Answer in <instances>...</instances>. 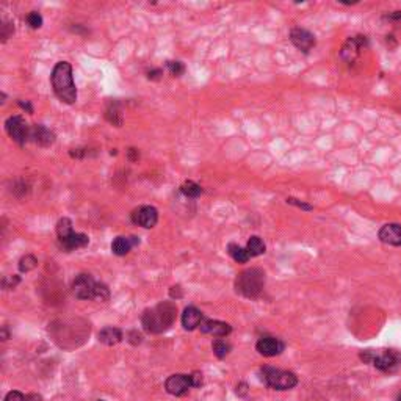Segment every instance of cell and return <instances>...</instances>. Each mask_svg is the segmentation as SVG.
Instances as JSON below:
<instances>
[{"label":"cell","mask_w":401,"mask_h":401,"mask_svg":"<svg viewBox=\"0 0 401 401\" xmlns=\"http://www.w3.org/2000/svg\"><path fill=\"white\" fill-rule=\"evenodd\" d=\"M290 41L293 43V46L297 47L298 50H301L303 54H309L315 44H316V41H315V36L306 30V29H293L290 32Z\"/></svg>","instance_id":"11"},{"label":"cell","mask_w":401,"mask_h":401,"mask_svg":"<svg viewBox=\"0 0 401 401\" xmlns=\"http://www.w3.org/2000/svg\"><path fill=\"white\" fill-rule=\"evenodd\" d=\"M367 44H368V41H367L365 36H362V35L353 36V38H350L346 41L345 46L342 47L340 55H342V58L346 63H354L357 60V57L361 55V52L367 47Z\"/></svg>","instance_id":"9"},{"label":"cell","mask_w":401,"mask_h":401,"mask_svg":"<svg viewBox=\"0 0 401 401\" xmlns=\"http://www.w3.org/2000/svg\"><path fill=\"white\" fill-rule=\"evenodd\" d=\"M97 290V282L90 274H78L72 281V293L78 300H94Z\"/></svg>","instance_id":"7"},{"label":"cell","mask_w":401,"mask_h":401,"mask_svg":"<svg viewBox=\"0 0 401 401\" xmlns=\"http://www.w3.org/2000/svg\"><path fill=\"white\" fill-rule=\"evenodd\" d=\"M361 359L365 364H373L378 370L392 373L401 364V354L395 350H367L361 353Z\"/></svg>","instance_id":"4"},{"label":"cell","mask_w":401,"mask_h":401,"mask_svg":"<svg viewBox=\"0 0 401 401\" xmlns=\"http://www.w3.org/2000/svg\"><path fill=\"white\" fill-rule=\"evenodd\" d=\"M72 232V221L69 218H61L57 224V234H58V238H63L69 235Z\"/></svg>","instance_id":"24"},{"label":"cell","mask_w":401,"mask_h":401,"mask_svg":"<svg viewBox=\"0 0 401 401\" xmlns=\"http://www.w3.org/2000/svg\"><path fill=\"white\" fill-rule=\"evenodd\" d=\"M396 401H401V395H399V396H398V399H396Z\"/></svg>","instance_id":"37"},{"label":"cell","mask_w":401,"mask_h":401,"mask_svg":"<svg viewBox=\"0 0 401 401\" xmlns=\"http://www.w3.org/2000/svg\"><path fill=\"white\" fill-rule=\"evenodd\" d=\"M13 33H14V27H13V24L5 22V24L2 25V43H5V41H7Z\"/></svg>","instance_id":"31"},{"label":"cell","mask_w":401,"mask_h":401,"mask_svg":"<svg viewBox=\"0 0 401 401\" xmlns=\"http://www.w3.org/2000/svg\"><path fill=\"white\" fill-rule=\"evenodd\" d=\"M204 322V316H202V312L198 310L196 307L190 306L183 310L182 313V326L183 329L186 331H193L196 329L198 326H201V323Z\"/></svg>","instance_id":"16"},{"label":"cell","mask_w":401,"mask_h":401,"mask_svg":"<svg viewBox=\"0 0 401 401\" xmlns=\"http://www.w3.org/2000/svg\"><path fill=\"white\" fill-rule=\"evenodd\" d=\"M105 118H107V121L110 124L116 125V127H121V125H122V110H121L119 102L112 100L109 103L107 110H105Z\"/></svg>","instance_id":"20"},{"label":"cell","mask_w":401,"mask_h":401,"mask_svg":"<svg viewBox=\"0 0 401 401\" xmlns=\"http://www.w3.org/2000/svg\"><path fill=\"white\" fill-rule=\"evenodd\" d=\"M5 129H7L8 135L20 146H24L30 140V129L32 127H29V124L24 121L22 116L16 115V116L8 118L5 122Z\"/></svg>","instance_id":"6"},{"label":"cell","mask_w":401,"mask_h":401,"mask_svg":"<svg viewBox=\"0 0 401 401\" xmlns=\"http://www.w3.org/2000/svg\"><path fill=\"white\" fill-rule=\"evenodd\" d=\"M60 245L65 248L66 251H74V249H78V248H83L90 243V238L85 235V234H78V232H71L69 235L63 237V238H58Z\"/></svg>","instance_id":"17"},{"label":"cell","mask_w":401,"mask_h":401,"mask_svg":"<svg viewBox=\"0 0 401 401\" xmlns=\"http://www.w3.org/2000/svg\"><path fill=\"white\" fill-rule=\"evenodd\" d=\"M166 68L168 71L171 72V75L174 77H179L185 72V66L182 65L180 61H166Z\"/></svg>","instance_id":"27"},{"label":"cell","mask_w":401,"mask_h":401,"mask_svg":"<svg viewBox=\"0 0 401 401\" xmlns=\"http://www.w3.org/2000/svg\"><path fill=\"white\" fill-rule=\"evenodd\" d=\"M180 192L182 195H185L186 198H198L202 195V188L201 185H198L196 182L193 180H186L183 182V185L180 186Z\"/></svg>","instance_id":"23"},{"label":"cell","mask_w":401,"mask_h":401,"mask_svg":"<svg viewBox=\"0 0 401 401\" xmlns=\"http://www.w3.org/2000/svg\"><path fill=\"white\" fill-rule=\"evenodd\" d=\"M262 381L276 390H288L293 389L298 384V378L291 371L273 368V367H263L262 368Z\"/></svg>","instance_id":"5"},{"label":"cell","mask_w":401,"mask_h":401,"mask_svg":"<svg viewBox=\"0 0 401 401\" xmlns=\"http://www.w3.org/2000/svg\"><path fill=\"white\" fill-rule=\"evenodd\" d=\"M287 204L295 205V207H298V208H303V210H312V208H313L310 204H306V202H303V201H300V199H297V198H287Z\"/></svg>","instance_id":"30"},{"label":"cell","mask_w":401,"mask_h":401,"mask_svg":"<svg viewBox=\"0 0 401 401\" xmlns=\"http://www.w3.org/2000/svg\"><path fill=\"white\" fill-rule=\"evenodd\" d=\"M246 249H248V252L251 254V257H257V256H262V254H263L266 246H265V243H263V240H262L260 237L254 235V237H251V238L248 240Z\"/></svg>","instance_id":"22"},{"label":"cell","mask_w":401,"mask_h":401,"mask_svg":"<svg viewBox=\"0 0 401 401\" xmlns=\"http://www.w3.org/2000/svg\"><path fill=\"white\" fill-rule=\"evenodd\" d=\"M227 252L230 254V257L234 259L235 262H238V263H246L251 259V254L248 252V249L242 248V246H238L235 243H230L227 246Z\"/></svg>","instance_id":"21"},{"label":"cell","mask_w":401,"mask_h":401,"mask_svg":"<svg viewBox=\"0 0 401 401\" xmlns=\"http://www.w3.org/2000/svg\"><path fill=\"white\" fill-rule=\"evenodd\" d=\"M52 88L55 96L65 103H74L77 100V88L74 83V75H72V66L68 61H58L52 75Z\"/></svg>","instance_id":"1"},{"label":"cell","mask_w":401,"mask_h":401,"mask_svg":"<svg viewBox=\"0 0 401 401\" xmlns=\"http://www.w3.org/2000/svg\"><path fill=\"white\" fill-rule=\"evenodd\" d=\"M176 320V306L171 303H162L151 310H146L141 323L147 332L160 334L170 329Z\"/></svg>","instance_id":"2"},{"label":"cell","mask_w":401,"mask_h":401,"mask_svg":"<svg viewBox=\"0 0 401 401\" xmlns=\"http://www.w3.org/2000/svg\"><path fill=\"white\" fill-rule=\"evenodd\" d=\"M165 387H166L168 393H171V395H176V396L186 395L188 390L193 387L192 376L190 375H173L166 379Z\"/></svg>","instance_id":"10"},{"label":"cell","mask_w":401,"mask_h":401,"mask_svg":"<svg viewBox=\"0 0 401 401\" xmlns=\"http://www.w3.org/2000/svg\"><path fill=\"white\" fill-rule=\"evenodd\" d=\"M162 75H163L162 69H151V71H147V78H151V80H160Z\"/></svg>","instance_id":"33"},{"label":"cell","mask_w":401,"mask_h":401,"mask_svg":"<svg viewBox=\"0 0 401 401\" xmlns=\"http://www.w3.org/2000/svg\"><path fill=\"white\" fill-rule=\"evenodd\" d=\"M27 22L32 29H39L41 25H43V16H41L38 11H32L27 16Z\"/></svg>","instance_id":"28"},{"label":"cell","mask_w":401,"mask_h":401,"mask_svg":"<svg viewBox=\"0 0 401 401\" xmlns=\"http://www.w3.org/2000/svg\"><path fill=\"white\" fill-rule=\"evenodd\" d=\"M201 331L213 337H226L232 332V326L218 320H204L201 323Z\"/></svg>","instance_id":"15"},{"label":"cell","mask_w":401,"mask_h":401,"mask_svg":"<svg viewBox=\"0 0 401 401\" xmlns=\"http://www.w3.org/2000/svg\"><path fill=\"white\" fill-rule=\"evenodd\" d=\"M5 401H29V398L24 396L20 392H10V393L5 396Z\"/></svg>","instance_id":"32"},{"label":"cell","mask_w":401,"mask_h":401,"mask_svg":"<svg viewBox=\"0 0 401 401\" xmlns=\"http://www.w3.org/2000/svg\"><path fill=\"white\" fill-rule=\"evenodd\" d=\"M265 285V273L259 268H251L238 274L235 288L246 298H257Z\"/></svg>","instance_id":"3"},{"label":"cell","mask_w":401,"mask_h":401,"mask_svg":"<svg viewBox=\"0 0 401 401\" xmlns=\"http://www.w3.org/2000/svg\"><path fill=\"white\" fill-rule=\"evenodd\" d=\"M122 340V332L118 328H103L99 332V342H102L103 345H116Z\"/></svg>","instance_id":"19"},{"label":"cell","mask_w":401,"mask_h":401,"mask_svg":"<svg viewBox=\"0 0 401 401\" xmlns=\"http://www.w3.org/2000/svg\"><path fill=\"white\" fill-rule=\"evenodd\" d=\"M137 245H140V240L137 237H116L112 243V251L116 256H125Z\"/></svg>","instance_id":"18"},{"label":"cell","mask_w":401,"mask_h":401,"mask_svg":"<svg viewBox=\"0 0 401 401\" xmlns=\"http://www.w3.org/2000/svg\"><path fill=\"white\" fill-rule=\"evenodd\" d=\"M36 265H38V260L33 257V256H24L22 259L19 260V270L20 271H32L33 268H36Z\"/></svg>","instance_id":"26"},{"label":"cell","mask_w":401,"mask_h":401,"mask_svg":"<svg viewBox=\"0 0 401 401\" xmlns=\"http://www.w3.org/2000/svg\"><path fill=\"white\" fill-rule=\"evenodd\" d=\"M110 297V291L107 288V285H103V284H99L97 282V290H96V297L94 300L96 301H107Z\"/></svg>","instance_id":"29"},{"label":"cell","mask_w":401,"mask_h":401,"mask_svg":"<svg viewBox=\"0 0 401 401\" xmlns=\"http://www.w3.org/2000/svg\"><path fill=\"white\" fill-rule=\"evenodd\" d=\"M30 140L33 143H36L38 146H43V147H49L50 144L55 143V133L52 130H49L44 125H32L30 129Z\"/></svg>","instance_id":"14"},{"label":"cell","mask_w":401,"mask_h":401,"mask_svg":"<svg viewBox=\"0 0 401 401\" xmlns=\"http://www.w3.org/2000/svg\"><path fill=\"white\" fill-rule=\"evenodd\" d=\"M19 105H20V107H22L24 110H27L29 113H32V112H33V109H32V105H30V103H29L27 100H25V102H24V100H19Z\"/></svg>","instance_id":"36"},{"label":"cell","mask_w":401,"mask_h":401,"mask_svg":"<svg viewBox=\"0 0 401 401\" xmlns=\"http://www.w3.org/2000/svg\"><path fill=\"white\" fill-rule=\"evenodd\" d=\"M212 348H213V353L217 354V357H220V359L226 357L230 353V345L224 340H220V339L213 342Z\"/></svg>","instance_id":"25"},{"label":"cell","mask_w":401,"mask_h":401,"mask_svg":"<svg viewBox=\"0 0 401 401\" xmlns=\"http://www.w3.org/2000/svg\"><path fill=\"white\" fill-rule=\"evenodd\" d=\"M190 376H192L193 387H201V386H202V376H201V373H193V375H190Z\"/></svg>","instance_id":"34"},{"label":"cell","mask_w":401,"mask_h":401,"mask_svg":"<svg viewBox=\"0 0 401 401\" xmlns=\"http://www.w3.org/2000/svg\"><path fill=\"white\" fill-rule=\"evenodd\" d=\"M127 157H129L130 162H137V160L140 158V152H138V149H135V147H130V149L127 151Z\"/></svg>","instance_id":"35"},{"label":"cell","mask_w":401,"mask_h":401,"mask_svg":"<svg viewBox=\"0 0 401 401\" xmlns=\"http://www.w3.org/2000/svg\"><path fill=\"white\" fill-rule=\"evenodd\" d=\"M285 345L276 339V337H262V339L256 343V350L259 351V354L265 356V357H274L279 356L284 351Z\"/></svg>","instance_id":"12"},{"label":"cell","mask_w":401,"mask_h":401,"mask_svg":"<svg viewBox=\"0 0 401 401\" xmlns=\"http://www.w3.org/2000/svg\"><path fill=\"white\" fill-rule=\"evenodd\" d=\"M378 237L383 243L390 246H401V224H384L378 232Z\"/></svg>","instance_id":"13"},{"label":"cell","mask_w":401,"mask_h":401,"mask_svg":"<svg viewBox=\"0 0 401 401\" xmlns=\"http://www.w3.org/2000/svg\"><path fill=\"white\" fill-rule=\"evenodd\" d=\"M132 221L141 227L151 229L158 221V212L152 205H141L132 212Z\"/></svg>","instance_id":"8"}]
</instances>
